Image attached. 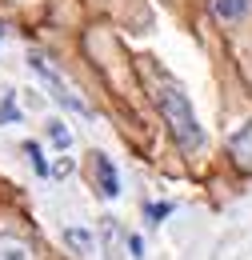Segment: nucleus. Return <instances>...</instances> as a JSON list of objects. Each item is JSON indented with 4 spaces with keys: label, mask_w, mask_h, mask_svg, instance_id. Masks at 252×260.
I'll use <instances>...</instances> for the list:
<instances>
[{
    "label": "nucleus",
    "mask_w": 252,
    "mask_h": 260,
    "mask_svg": "<svg viewBox=\"0 0 252 260\" xmlns=\"http://www.w3.org/2000/svg\"><path fill=\"white\" fill-rule=\"evenodd\" d=\"M44 128H48V140H52L60 152H68V148H72V132H68V124H64V120H48Z\"/></svg>",
    "instance_id": "obj_8"
},
{
    "label": "nucleus",
    "mask_w": 252,
    "mask_h": 260,
    "mask_svg": "<svg viewBox=\"0 0 252 260\" xmlns=\"http://www.w3.org/2000/svg\"><path fill=\"white\" fill-rule=\"evenodd\" d=\"M156 108H160V116H164V124H168V132H172V140L180 144V152H200L204 132H200V120L192 112L184 88L172 84V80H164L156 88Z\"/></svg>",
    "instance_id": "obj_1"
},
{
    "label": "nucleus",
    "mask_w": 252,
    "mask_h": 260,
    "mask_svg": "<svg viewBox=\"0 0 252 260\" xmlns=\"http://www.w3.org/2000/svg\"><path fill=\"white\" fill-rule=\"evenodd\" d=\"M4 32H8V24H4V20H0V40H4Z\"/></svg>",
    "instance_id": "obj_14"
},
{
    "label": "nucleus",
    "mask_w": 252,
    "mask_h": 260,
    "mask_svg": "<svg viewBox=\"0 0 252 260\" xmlns=\"http://www.w3.org/2000/svg\"><path fill=\"white\" fill-rule=\"evenodd\" d=\"M24 152H28V160H32V168H36V172H40V176H48V160H44V156H40V148H36V144H24Z\"/></svg>",
    "instance_id": "obj_9"
},
{
    "label": "nucleus",
    "mask_w": 252,
    "mask_h": 260,
    "mask_svg": "<svg viewBox=\"0 0 252 260\" xmlns=\"http://www.w3.org/2000/svg\"><path fill=\"white\" fill-rule=\"evenodd\" d=\"M92 172H96V184H100V196H120V176H116V168H112V160L108 156H100L96 152L92 156Z\"/></svg>",
    "instance_id": "obj_4"
},
{
    "label": "nucleus",
    "mask_w": 252,
    "mask_h": 260,
    "mask_svg": "<svg viewBox=\"0 0 252 260\" xmlns=\"http://www.w3.org/2000/svg\"><path fill=\"white\" fill-rule=\"evenodd\" d=\"M64 248H72V256L88 260L96 252V232H92V228H84V224H68V228H64Z\"/></svg>",
    "instance_id": "obj_3"
},
{
    "label": "nucleus",
    "mask_w": 252,
    "mask_h": 260,
    "mask_svg": "<svg viewBox=\"0 0 252 260\" xmlns=\"http://www.w3.org/2000/svg\"><path fill=\"white\" fill-rule=\"evenodd\" d=\"M124 244H128V252H132V260H140V256H144V240H140V236H136V232H132V236H128Z\"/></svg>",
    "instance_id": "obj_11"
},
{
    "label": "nucleus",
    "mask_w": 252,
    "mask_h": 260,
    "mask_svg": "<svg viewBox=\"0 0 252 260\" xmlns=\"http://www.w3.org/2000/svg\"><path fill=\"white\" fill-rule=\"evenodd\" d=\"M168 212H172V204H148V216H152V220H164V216H168Z\"/></svg>",
    "instance_id": "obj_12"
},
{
    "label": "nucleus",
    "mask_w": 252,
    "mask_h": 260,
    "mask_svg": "<svg viewBox=\"0 0 252 260\" xmlns=\"http://www.w3.org/2000/svg\"><path fill=\"white\" fill-rule=\"evenodd\" d=\"M228 148H232V156H236V164H240V168H248V172H252V124H244V128L236 132V136L228 140Z\"/></svg>",
    "instance_id": "obj_6"
},
{
    "label": "nucleus",
    "mask_w": 252,
    "mask_h": 260,
    "mask_svg": "<svg viewBox=\"0 0 252 260\" xmlns=\"http://www.w3.org/2000/svg\"><path fill=\"white\" fill-rule=\"evenodd\" d=\"M248 8H252V0H212V12L220 16V20H240V16H248Z\"/></svg>",
    "instance_id": "obj_7"
},
{
    "label": "nucleus",
    "mask_w": 252,
    "mask_h": 260,
    "mask_svg": "<svg viewBox=\"0 0 252 260\" xmlns=\"http://www.w3.org/2000/svg\"><path fill=\"white\" fill-rule=\"evenodd\" d=\"M0 120H16V104H12V92H8L4 108H0Z\"/></svg>",
    "instance_id": "obj_13"
},
{
    "label": "nucleus",
    "mask_w": 252,
    "mask_h": 260,
    "mask_svg": "<svg viewBox=\"0 0 252 260\" xmlns=\"http://www.w3.org/2000/svg\"><path fill=\"white\" fill-rule=\"evenodd\" d=\"M72 168H76V164L68 160V156H60V160H56V164H52V168H48V176H68Z\"/></svg>",
    "instance_id": "obj_10"
},
{
    "label": "nucleus",
    "mask_w": 252,
    "mask_h": 260,
    "mask_svg": "<svg viewBox=\"0 0 252 260\" xmlns=\"http://www.w3.org/2000/svg\"><path fill=\"white\" fill-rule=\"evenodd\" d=\"M36 252H32L28 240H20V236H12V232H0V260H32Z\"/></svg>",
    "instance_id": "obj_5"
},
{
    "label": "nucleus",
    "mask_w": 252,
    "mask_h": 260,
    "mask_svg": "<svg viewBox=\"0 0 252 260\" xmlns=\"http://www.w3.org/2000/svg\"><path fill=\"white\" fill-rule=\"evenodd\" d=\"M28 68L36 72V76H40V80H44V84H48V88H52V100H60V104H68L72 112H80V116H88V104H84L80 96H72V92L64 88V80L56 76V72H52V68H48V60H44L40 52H32V56H28Z\"/></svg>",
    "instance_id": "obj_2"
}]
</instances>
